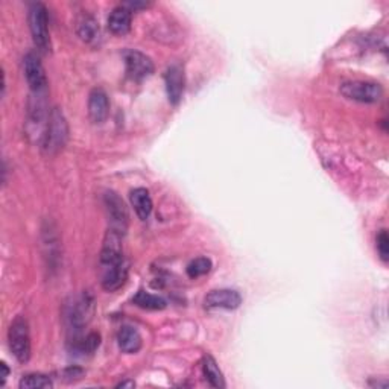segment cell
<instances>
[{"label": "cell", "instance_id": "7", "mask_svg": "<svg viewBox=\"0 0 389 389\" xmlns=\"http://www.w3.org/2000/svg\"><path fill=\"white\" fill-rule=\"evenodd\" d=\"M23 70L25 78L28 81V86L31 87L32 93H46L48 79L44 73L43 64L40 61V57L35 52H29L23 58Z\"/></svg>", "mask_w": 389, "mask_h": 389}, {"label": "cell", "instance_id": "8", "mask_svg": "<svg viewBox=\"0 0 389 389\" xmlns=\"http://www.w3.org/2000/svg\"><path fill=\"white\" fill-rule=\"evenodd\" d=\"M242 295L233 289H218L212 290L204 298V306L208 310L223 309V310H235L241 308Z\"/></svg>", "mask_w": 389, "mask_h": 389}, {"label": "cell", "instance_id": "2", "mask_svg": "<svg viewBox=\"0 0 389 389\" xmlns=\"http://www.w3.org/2000/svg\"><path fill=\"white\" fill-rule=\"evenodd\" d=\"M29 29L34 44L41 54H49L50 50V34H49V19L46 6L35 2L29 6Z\"/></svg>", "mask_w": 389, "mask_h": 389}, {"label": "cell", "instance_id": "11", "mask_svg": "<svg viewBox=\"0 0 389 389\" xmlns=\"http://www.w3.org/2000/svg\"><path fill=\"white\" fill-rule=\"evenodd\" d=\"M128 263L126 260L119 261L116 265L106 266V272L102 277V288L107 292H116L121 289L128 279Z\"/></svg>", "mask_w": 389, "mask_h": 389}, {"label": "cell", "instance_id": "23", "mask_svg": "<svg viewBox=\"0 0 389 389\" xmlns=\"http://www.w3.org/2000/svg\"><path fill=\"white\" fill-rule=\"evenodd\" d=\"M0 368H2V380H0V385H5V381H6V379H8V376H10V368H8V365H6L5 362H2L0 363Z\"/></svg>", "mask_w": 389, "mask_h": 389}, {"label": "cell", "instance_id": "13", "mask_svg": "<svg viewBox=\"0 0 389 389\" xmlns=\"http://www.w3.org/2000/svg\"><path fill=\"white\" fill-rule=\"evenodd\" d=\"M132 21L131 10L126 8L125 5L117 6L108 16V29L114 35H125L130 32Z\"/></svg>", "mask_w": 389, "mask_h": 389}, {"label": "cell", "instance_id": "21", "mask_svg": "<svg viewBox=\"0 0 389 389\" xmlns=\"http://www.w3.org/2000/svg\"><path fill=\"white\" fill-rule=\"evenodd\" d=\"M212 269V260L207 259V257H198L192 260L189 265H187L186 271L187 275L190 277V279H199V277H203L206 274L210 272Z\"/></svg>", "mask_w": 389, "mask_h": 389}, {"label": "cell", "instance_id": "20", "mask_svg": "<svg viewBox=\"0 0 389 389\" xmlns=\"http://www.w3.org/2000/svg\"><path fill=\"white\" fill-rule=\"evenodd\" d=\"M19 386L21 389H46V388H52L54 383H52V380L44 376V374L40 372H32V374H28V376L21 377Z\"/></svg>", "mask_w": 389, "mask_h": 389}, {"label": "cell", "instance_id": "4", "mask_svg": "<svg viewBox=\"0 0 389 389\" xmlns=\"http://www.w3.org/2000/svg\"><path fill=\"white\" fill-rule=\"evenodd\" d=\"M339 90L347 99L361 103H376L383 97L381 86L370 81H347L343 82Z\"/></svg>", "mask_w": 389, "mask_h": 389}, {"label": "cell", "instance_id": "22", "mask_svg": "<svg viewBox=\"0 0 389 389\" xmlns=\"http://www.w3.org/2000/svg\"><path fill=\"white\" fill-rule=\"evenodd\" d=\"M377 251L380 259L386 263L389 260V237L386 230H380V233L377 236Z\"/></svg>", "mask_w": 389, "mask_h": 389}, {"label": "cell", "instance_id": "24", "mask_svg": "<svg viewBox=\"0 0 389 389\" xmlns=\"http://www.w3.org/2000/svg\"><path fill=\"white\" fill-rule=\"evenodd\" d=\"M134 386H136V383H134L132 380H125L117 385V388H134Z\"/></svg>", "mask_w": 389, "mask_h": 389}, {"label": "cell", "instance_id": "14", "mask_svg": "<svg viewBox=\"0 0 389 389\" xmlns=\"http://www.w3.org/2000/svg\"><path fill=\"white\" fill-rule=\"evenodd\" d=\"M131 206L134 207V212L139 216L141 221H146L152 213V198L151 194L143 187H137V189L131 190L130 193Z\"/></svg>", "mask_w": 389, "mask_h": 389}, {"label": "cell", "instance_id": "3", "mask_svg": "<svg viewBox=\"0 0 389 389\" xmlns=\"http://www.w3.org/2000/svg\"><path fill=\"white\" fill-rule=\"evenodd\" d=\"M8 343L14 357L19 362L26 363L31 359V335H29L28 321L17 317L12 321L8 330Z\"/></svg>", "mask_w": 389, "mask_h": 389}, {"label": "cell", "instance_id": "16", "mask_svg": "<svg viewBox=\"0 0 389 389\" xmlns=\"http://www.w3.org/2000/svg\"><path fill=\"white\" fill-rule=\"evenodd\" d=\"M203 374H204L206 380L208 381V385H210L212 388L222 389L227 386L222 371L219 370L218 363H216V361L210 355L204 356L203 359Z\"/></svg>", "mask_w": 389, "mask_h": 389}, {"label": "cell", "instance_id": "9", "mask_svg": "<svg viewBox=\"0 0 389 389\" xmlns=\"http://www.w3.org/2000/svg\"><path fill=\"white\" fill-rule=\"evenodd\" d=\"M164 84H166V93L169 97V102L178 106L179 101H181L183 93H184V70L183 67L178 63L169 66L164 73Z\"/></svg>", "mask_w": 389, "mask_h": 389}, {"label": "cell", "instance_id": "5", "mask_svg": "<svg viewBox=\"0 0 389 389\" xmlns=\"http://www.w3.org/2000/svg\"><path fill=\"white\" fill-rule=\"evenodd\" d=\"M103 206H106V210L110 218V230L123 236L126 230H128L130 222V213L123 199L116 192L110 190L103 194Z\"/></svg>", "mask_w": 389, "mask_h": 389}, {"label": "cell", "instance_id": "12", "mask_svg": "<svg viewBox=\"0 0 389 389\" xmlns=\"http://www.w3.org/2000/svg\"><path fill=\"white\" fill-rule=\"evenodd\" d=\"M93 312V298L84 294L78 298L74 304L70 308V324L74 327L73 330H81L82 327L87 326V323L92 318Z\"/></svg>", "mask_w": 389, "mask_h": 389}, {"label": "cell", "instance_id": "6", "mask_svg": "<svg viewBox=\"0 0 389 389\" xmlns=\"http://www.w3.org/2000/svg\"><path fill=\"white\" fill-rule=\"evenodd\" d=\"M126 73L132 81H143L154 73V63L151 58L139 50H125L123 54Z\"/></svg>", "mask_w": 389, "mask_h": 389}, {"label": "cell", "instance_id": "19", "mask_svg": "<svg viewBox=\"0 0 389 389\" xmlns=\"http://www.w3.org/2000/svg\"><path fill=\"white\" fill-rule=\"evenodd\" d=\"M101 335L99 333H88L87 336H82L79 339H74V351L81 355H92L99 347Z\"/></svg>", "mask_w": 389, "mask_h": 389}, {"label": "cell", "instance_id": "10", "mask_svg": "<svg viewBox=\"0 0 389 389\" xmlns=\"http://www.w3.org/2000/svg\"><path fill=\"white\" fill-rule=\"evenodd\" d=\"M110 114V101L106 90L93 88L88 96V116L93 123H103Z\"/></svg>", "mask_w": 389, "mask_h": 389}, {"label": "cell", "instance_id": "15", "mask_svg": "<svg viewBox=\"0 0 389 389\" xmlns=\"http://www.w3.org/2000/svg\"><path fill=\"white\" fill-rule=\"evenodd\" d=\"M117 343L119 348L125 351V353L128 355L137 353V351L141 348V336L136 328L123 327L121 328V332L117 333Z\"/></svg>", "mask_w": 389, "mask_h": 389}, {"label": "cell", "instance_id": "18", "mask_svg": "<svg viewBox=\"0 0 389 389\" xmlns=\"http://www.w3.org/2000/svg\"><path fill=\"white\" fill-rule=\"evenodd\" d=\"M132 301L134 304L139 306V308L146 310H163L166 308V300H164V298L149 294V292L145 290H139L137 295L132 298Z\"/></svg>", "mask_w": 389, "mask_h": 389}, {"label": "cell", "instance_id": "1", "mask_svg": "<svg viewBox=\"0 0 389 389\" xmlns=\"http://www.w3.org/2000/svg\"><path fill=\"white\" fill-rule=\"evenodd\" d=\"M67 139H69V125H67L63 111L59 108H52L41 137L43 151L49 155L58 154L66 146Z\"/></svg>", "mask_w": 389, "mask_h": 389}, {"label": "cell", "instance_id": "17", "mask_svg": "<svg viewBox=\"0 0 389 389\" xmlns=\"http://www.w3.org/2000/svg\"><path fill=\"white\" fill-rule=\"evenodd\" d=\"M78 35L82 41L96 43L101 37L99 25L92 16H82L78 21Z\"/></svg>", "mask_w": 389, "mask_h": 389}]
</instances>
